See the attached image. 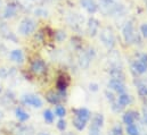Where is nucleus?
<instances>
[{
  "label": "nucleus",
  "mask_w": 147,
  "mask_h": 135,
  "mask_svg": "<svg viewBox=\"0 0 147 135\" xmlns=\"http://www.w3.org/2000/svg\"><path fill=\"white\" fill-rule=\"evenodd\" d=\"M100 41L107 49H113L115 45V36L111 27H104L100 31Z\"/></svg>",
  "instance_id": "f257e3e1"
},
{
  "label": "nucleus",
  "mask_w": 147,
  "mask_h": 135,
  "mask_svg": "<svg viewBox=\"0 0 147 135\" xmlns=\"http://www.w3.org/2000/svg\"><path fill=\"white\" fill-rule=\"evenodd\" d=\"M99 6L104 14H114L119 10L120 7L117 0H100Z\"/></svg>",
  "instance_id": "f03ea898"
},
{
  "label": "nucleus",
  "mask_w": 147,
  "mask_h": 135,
  "mask_svg": "<svg viewBox=\"0 0 147 135\" xmlns=\"http://www.w3.org/2000/svg\"><path fill=\"white\" fill-rule=\"evenodd\" d=\"M132 68L138 73V74H144L147 70V55L146 53H142L137 57V59L135 60Z\"/></svg>",
  "instance_id": "7ed1b4c3"
},
{
  "label": "nucleus",
  "mask_w": 147,
  "mask_h": 135,
  "mask_svg": "<svg viewBox=\"0 0 147 135\" xmlns=\"http://www.w3.org/2000/svg\"><path fill=\"white\" fill-rule=\"evenodd\" d=\"M122 34H123V37H124V41L127 43H132L135 40H136V33H135V29H134V25L131 22H128L123 30H122Z\"/></svg>",
  "instance_id": "20e7f679"
},
{
  "label": "nucleus",
  "mask_w": 147,
  "mask_h": 135,
  "mask_svg": "<svg viewBox=\"0 0 147 135\" xmlns=\"http://www.w3.org/2000/svg\"><path fill=\"white\" fill-rule=\"evenodd\" d=\"M34 31V22L31 19H24L20 25V32L23 35H29Z\"/></svg>",
  "instance_id": "39448f33"
},
{
  "label": "nucleus",
  "mask_w": 147,
  "mask_h": 135,
  "mask_svg": "<svg viewBox=\"0 0 147 135\" xmlns=\"http://www.w3.org/2000/svg\"><path fill=\"white\" fill-rule=\"evenodd\" d=\"M87 30H88V34L90 36H95L96 34L98 33V30H99V22L96 18H90L88 21Z\"/></svg>",
  "instance_id": "423d86ee"
},
{
  "label": "nucleus",
  "mask_w": 147,
  "mask_h": 135,
  "mask_svg": "<svg viewBox=\"0 0 147 135\" xmlns=\"http://www.w3.org/2000/svg\"><path fill=\"white\" fill-rule=\"evenodd\" d=\"M109 88L117 93H124V91H125V86H124L123 82L117 81V80H113V78L109 82Z\"/></svg>",
  "instance_id": "0eeeda50"
},
{
  "label": "nucleus",
  "mask_w": 147,
  "mask_h": 135,
  "mask_svg": "<svg viewBox=\"0 0 147 135\" xmlns=\"http://www.w3.org/2000/svg\"><path fill=\"white\" fill-rule=\"evenodd\" d=\"M23 101L25 102L26 104H30V106L36 107V108H40V107L42 106L41 99H40L39 97H37V96H31V94L25 96V97L23 98Z\"/></svg>",
  "instance_id": "6e6552de"
},
{
  "label": "nucleus",
  "mask_w": 147,
  "mask_h": 135,
  "mask_svg": "<svg viewBox=\"0 0 147 135\" xmlns=\"http://www.w3.org/2000/svg\"><path fill=\"white\" fill-rule=\"evenodd\" d=\"M31 69H32V72H33L34 74L41 75V74H43V73L46 72V64H45L42 60L38 59L36 61H33V64H32V66H31Z\"/></svg>",
  "instance_id": "1a4fd4ad"
},
{
  "label": "nucleus",
  "mask_w": 147,
  "mask_h": 135,
  "mask_svg": "<svg viewBox=\"0 0 147 135\" xmlns=\"http://www.w3.org/2000/svg\"><path fill=\"white\" fill-rule=\"evenodd\" d=\"M81 1V5L82 7L90 14H94L96 10H97V5L94 0H80Z\"/></svg>",
  "instance_id": "9d476101"
},
{
  "label": "nucleus",
  "mask_w": 147,
  "mask_h": 135,
  "mask_svg": "<svg viewBox=\"0 0 147 135\" xmlns=\"http://www.w3.org/2000/svg\"><path fill=\"white\" fill-rule=\"evenodd\" d=\"M138 118V114L136 111H128L124 114L123 116V122L127 124V125H130V124H134V122Z\"/></svg>",
  "instance_id": "9b49d317"
},
{
  "label": "nucleus",
  "mask_w": 147,
  "mask_h": 135,
  "mask_svg": "<svg viewBox=\"0 0 147 135\" xmlns=\"http://www.w3.org/2000/svg\"><path fill=\"white\" fill-rule=\"evenodd\" d=\"M111 76H112V78L113 80H117V81H124V73L122 72V69H120L119 67H114L112 68V70H111Z\"/></svg>",
  "instance_id": "f8f14e48"
},
{
  "label": "nucleus",
  "mask_w": 147,
  "mask_h": 135,
  "mask_svg": "<svg viewBox=\"0 0 147 135\" xmlns=\"http://www.w3.org/2000/svg\"><path fill=\"white\" fill-rule=\"evenodd\" d=\"M75 115L76 117H79L80 119L84 120V122H88L90 119V111L86 108H81V109H78L75 111Z\"/></svg>",
  "instance_id": "ddd939ff"
},
{
  "label": "nucleus",
  "mask_w": 147,
  "mask_h": 135,
  "mask_svg": "<svg viewBox=\"0 0 147 135\" xmlns=\"http://www.w3.org/2000/svg\"><path fill=\"white\" fill-rule=\"evenodd\" d=\"M103 123H104V116H103L102 114H97V115L94 117V119H92L91 126H95V127L100 128V127L103 126Z\"/></svg>",
  "instance_id": "4468645a"
},
{
  "label": "nucleus",
  "mask_w": 147,
  "mask_h": 135,
  "mask_svg": "<svg viewBox=\"0 0 147 135\" xmlns=\"http://www.w3.org/2000/svg\"><path fill=\"white\" fill-rule=\"evenodd\" d=\"M67 85H69V80L66 77H64V76H61L58 78V81H57V88L61 91H64L67 88Z\"/></svg>",
  "instance_id": "2eb2a0df"
},
{
  "label": "nucleus",
  "mask_w": 147,
  "mask_h": 135,
  "mask_svg": "<svg viewBox=\"0 0 147 135\" xmlns=\"http://www.w3.org/2000/svg\"><path fill=\"white\" fill-rule=\"evenodd\" d=\"M86 123H87V122H84V120L80 119L79 117H75V118H74V120H73L74 127H75L78 131H83V130H84V127H86Z\"/></svg>",
  "instance_id": "dca6fc26"
},
{
  "label": "nucleus",
  "mask_w": 147,
  "mask_h": 135,
  "mask_svg": "<svg viewBox=\"0 0 147 135\" xmlns=\"http://www.w3.org/2000/svg\"><path fill=\"white\" fill-rule=\"evenodd\" d=\"M89 61H90V56L87 55L86 52H83V53L80 56V65H81V67L87 68L88 65H89Z\"/></svg>",
  "instance_id": "f3484780"
},
{
  "label": "nucleus",
  "mask_w": 147,
  "mask_h": 135,
  "mask_svg": "<svg viewBox=\"0 0 147 135\" xmlns=\"http://www.w3.org/2000/svg\"><path fill=\"white\" fill-rule=\"evenodd\" d=\"M10 57H11V59L14 61H17V63H21L23 60V53H22L21 50H14V51H11Z\"/></svg>",
  "instance_id": "a211bd4d"
},
{
  "label": "nucleus",
  "mask_w": 147,
  "mask_h": 135,
  "mask_svg": "<svg viewBox=\"0 0 147 135\" xmlns=\"http://www.w3.org/2000/svg\"><path fill=\"white\" fill-rule=\"evenodd\" d=\"M47 100L50 102V103H58L59 102V100H61V98L58 97V94H56L55 92H49L48 94H47Z\"/></svg>",
  "instance_id": "6ab92c4d"
},
{
  "label": "nucleus",
  "mask_w": 147,
  "mask_h": 135,
  "mask_svg": "<svg viewBox=\"0 0 147 135\" xmlns=\"http://www.w3.org/2000/svg\"><path fill=\"white\" fill-rule=\"evenodd\" d=\"M131 101V99H130V97L128 96V94H124V93H121V96L119 97V103L121 104V106H127V104H129Z\"/></svg>",
  "instance_id": "aec40b11"
},
{
  "label": "nucleus",
  "mask_w": 147,
  "mask_h": 135,
  "mask_svg": "<svg viewBox=\"0 0 147 135\" xmlns=\"http://www.w3.org/2000/svg\"><path fill=\"white\" fill-rule=\"evenodd\" d=\"M16 116H17V118L21 122H25L26 119H29V115L24 110H22V109H17L16 110Z\"/></svg>",
  "instance_id": "412c9836"
},
{
  "label": "nucleus",
  "mask_w": 147,
  "mask_h": 135,
  "mask_svg": "<svg viewBox=\"0 0 147 135\" xmlns=\"http://www.w3.org/2000/svg\"><path fill=\"white\" fill-rule=\"evenodd\" d=\"M137 90H138V93L139 96L142 97H147V85L144 83H139L137 85Z\"/></svg>",
  "instance_id": "4be33fe9"
},
{
  "label": "nucleus",
  "mask_w": 147,
  "mask_h": 135,
  "mask_svg": "<svg viewBox=\"0 0 147 135\" xmlns=\"http://www.w3.org/2000/svg\"><path fill=\"white\" fill-rule=\"evenodd\" d=\"M127 133L129 135H139V131L134 124H130L127 125Z\"/></svg>",
  "instance_id": "5701e85b"
},
{
  "label": "nucleus",
  "mask_w": 147,
  "mask_h": 135,
  "mask_svg": "<svg viewBox=\"0 0 147 135\" xmlns=\"http://www.w3.org/2000/svg\"><path fill=\"white\" fill-rule=\"evenodd\" d=\"M43 118H45L46 122L53 123V122H54V114H53L50 110H46V111L43 112Z\"/></svg>",
  "instance_id": "b1692460"
},
{
  "label": "nucleus",
  "mask_w": 147,
  "mask_h": 135,
  "mask_svg": "<svg viewBox=\"0 0 147 135\" xmlns=\"http://www.w3.org/2000/svg\"><path fill=\"white\" fill-rule=\"evenodd\" d=\"M55 112H56V115L58 117H64L65 114H66V110H65V108L63 106H57L56 109H55Z\"/></svg>",
  "instance_id": "393cba45"
},
{
  "label": "nucleus",
  "mask_w": 147,
  "mask_h": 135,
  "mask_svg": "<svg viewBox=\"0 0 147 135\" xmlns=\"http://www.w3.org/2000/svg\"><path fill=\"white\" fill-rule=\"evenodd\" d=\"M57 127H58V130H61V131H64V130L66 128V122H65L64 119H61V120H58V123H57Z\"/></svg>",
  "instance_id": "a878e982"
},
{
  "label": "nucleus",
  "mask_w": 147,
  "mask_h": 135,
  "mask_svg": "<svg viewBox=\"0 0 147 135\" xmlns=\"http://www.w3.org/2000/svg\"><path fill=\"white\" fill-rule=\"evenodd\" d=\"M110 135H122V130H121V127H119V126L114 127V128L112 130V132H111Z\"/></svg>",
  "instance_id": "bb28decb"
},
{
  "label": "nucleus",
  "mask_w": 147,
  "mask_h": 135,
  "mask_svg": "<svg viewBox=\"0 0 147 135\" xmlns=\"http://www.w3.org/2000/svg\"><path fill=\"white\" fill-rule=\"evenodd\" d=\"M112 108H113V110H114V111L119 112V111H121V110L123 109V106H121L120 103H115V102H113V106H112Z\"/></svg>",
  "instance_id": "cd10ccee"
},
{
  "label": "nucleus",
  "mask_w": 147,
  "mask_h": 135,
  "mask_svg": "<svg viewBox=\"0 0 147 135\" xmlns=\"http://www.w3.org/2000/svg\"><path fill=\"white\" fill-rule=\"evenodd\" d=\"M99 131H100V128L91 126L90 127V135H99Z\"/></svg>",
  "instance_id": "c85d7f7f"
},
{
  "label": "nucleus",
  "mask_w": 147,
  "mask_h": 135,
  "mask_svg": "<svg viewBox=\"0 0 147 135\" xmlns=\"http://www.w3.org/2000/svg\"><path fill=\"white\" fill-rule=\"evenodd\" d=\"M142 33L143 35L147 37V24H144V25H142Z\"/></svg>",
  "instance_id": "c756f323"
},
{
  "label": "nucleus",
  "mask_w": 147,
  "mask_h": 135,
  "mask_svg": "<svg viewBox=\"0 0 147 135\" xmlns=\"http://www.w3.org/2000/svg\"><path fill=\"white\" fill-rule=\"evenodd\" d=\"M105 94L107 96V99H109V100H111L112 102H114V96H113L112 93H109V91H106Z\"/></svg>",
  "instance_id": "7c9ffc66"
},
{
  "label": "nucleus",
  "mask_w": 147,
  "mask_h": 135,
  "mask_svg": "<svg viewBox=\"0 0 147 135\" xmlns=\"http://www.w3.org/2000/svg\"><path fill=\"white\" fill-rule=\"evenodd\" d=\"M90 90L97 91V85H96V84H90Z\"/></svg>",
  "instance_id": "2f4dec72"
},
{
  "label": "nucleus",
  "mask_w": 147,
  "mask_h": 135,
  "mask_svg": "<svg viewBox=\"0 0 147 135\" xmlns=\"http://www.w3.org/2000/svg\"><path fill=\"white\" fill-rule=\"evenodd\" d=\"M144 120H145V123L147 124V112L146 111L144 112Z\"/></svg>",
  "instance_id": "473e14b6"
},
{
  "label": "nucleus",
  "mask_w": 147,
  "mask_h": 135,
  "mask_svg": "<svg viewBox=\"0 0 147 135\" xmlns=\"http://www.w3.org/2000/svg\"><path fill=\"white\" fill-rule=\"evenodd\" d=\"M63 135H75V134H73V133H65V134Z\"/></svg>",
  "instance_id": "72a5a7b5"
},
{
  "label": "nucleus",
  "mask_w": 147,
  "mask_h": 135,
  "mask_svg": "<svg viewBox=\"0 0 147 135\" xmlns=\"http://www.w3.org/2000/svg\"><path fill=\"white\" fill-rule=\"evenodd\" d=\"M43 135H46V134H43Z\"/></svg>",
  "instance_id": "f704fd0d"
}]
</instances>
